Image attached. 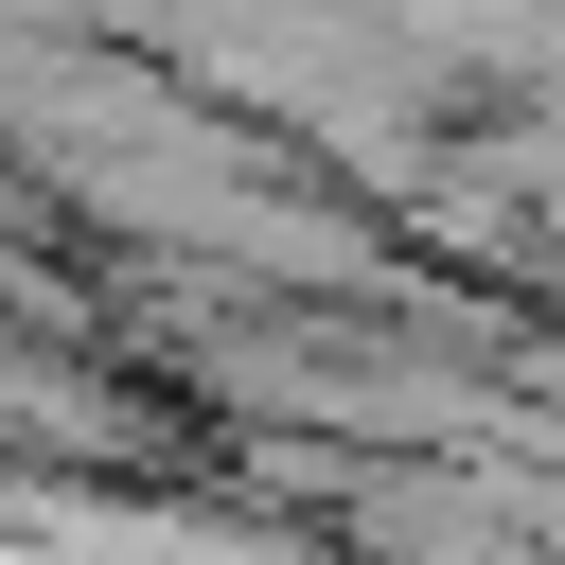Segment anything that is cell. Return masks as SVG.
<instances>
[{
  "label": "cell",
  "mask_w": 565,
  "mask_h": 565,
  "mask_svg": "<svg viewBox=\"0 0 565 565\" xmlns=\"http://www.w3.org/2000/svg\"><path fill=\"white\" fill-rule=\"evenodd\" d=\"M512 177H530V194H547V212H565V124H547V141H530V159H512Z\"/></svg>",
  "instance_id": "cell-1"
}]
</instances>
